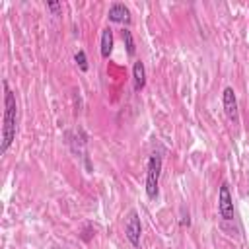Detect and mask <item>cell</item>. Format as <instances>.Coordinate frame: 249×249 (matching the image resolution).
Returning a JSON list of instances; mask_svg holds the SVG:
<instances>
[{"label":"cell","mask_w":249,"mask_h":249,"mask_svg":"<svg viewBox=\"0 0 249 249\" xmlns=\"http://www.w3.org/2000/svg\"><path fill=\"white\" fill-rule=\"evenodd\" d=\"M123 41H124V47H126V53L132 56L134 54V39H132L130 29H123Z\"/></svg>","instance_id":"9"},{"label":"cell","mask_w":249,"mask_h":249,"mask_svg":"<svg viewBox=\"0 0 249 249\" xmlns=\"http://www.w3.org/2000/svg\"><path fill=\"white\" fill-rule=\"evenodd\" d=\"M140 233H142V224H140L138 212L136 210H130L128 212V218H126V224H124V235H126V239L130 241L132 247H138L140 245Z\"/></svg>","instance_id":"3"},{"label":"cell","mask_w":249,"mask_h":249,"mask_svg":"<svg viewBox=\"0 0 249 249\" xmlns=\"http://www.w3.org/2000/svg\"><path fill=\"white\" fill-rule=\"evenodd\" d=\"M74 60H76V64L80 66V70H82V72H86V70H88V58H86V53H84V51H78V53H76V56H74Z\"/></svg>","instance_id":"10"},{"label":"cell","mask_w":249,"mask_h":249,"mask_svg":"<svg viewBox=\"0 0 249 249\" xmlns=\"http://www.w3.org/2000/svg\"><path fill=\"white\" fill-rule=\"evenodd\" d=\"M4 126H2V148L0 152L6 154V150L12 146L16 138V123H18V105H16V95L8 89V84L4 82Z\"/></svg>","instance_id":"1"},{"label":"cell","mask_w":249,"mask_h":249,"mask_svg":"<svg viewBox=\"0 0 249 249\" xmlns=\"http://www.w3.org/2000/svg\"><path fill=\"white\" fill-rule=\"evenodd\" d=\"M218 212L224 220H233V200L230 195V185L222 183L218 193Z\"/></svg>","instance_id":"4"},{"label":"cell","mask_w":249,"mask_h":249,"mask_svg":"<svg viewBox=\"0 0 249 249\" xmlns=\"http://www.w3.org/2000/svg\"><path fill=\"white\" fill-rule=\"evenodd\" d=\"M109 19L115 21V23H128L130 21V10L121 4V2H115L111 8H109Z\"/></svg>","instance_id":"6"},{"label":"cell","mask_w":249,"mask_h":249,"mask_svg":"<svg viewBox=\"0 0 249 249\" xmlns=\"http://www.w3.org/2000/svg\"><path fill=\"white\" fill-rule=\"evenodd\" d=\"M222 105H224L226 115H228L231 121H237V99H235V91H233V88H224V93H222Z\"/></svg>","instance_id":"5"},{"label":"cell","mask_w":249,"mask_h":249,"mask_svg":"<svg viewBox=\"0 0 249 249\" xmlns=\"http://www.w3.org/2000/svg\"><path fill=\"white\" fill-rule=\"evenodd\" d=\"M132 78H134V89L140 91L144 89L146 86V68H144V62L142 60H136L134 66H132Z\"/></svg>","instance_id":"7"},{"label":"cell","mask_w":249,"mask_h":249,"mask_svg":"<svg viewBox=\"0 0 249 249\" xmlns=\"http://www.w3.org/2000/svg\"><path fill=\"white\" fill-rule=\"evenodd\" d=\"M113 51V29L111 27H105L101 31V47H99V53L103 58H107Z\"/></svg>","instance_id":"8"},{"label":"cell","mask_w":249,"mask_h":249,"mask_svg":"<svg viewBox=\"0 0 249 249\" xmlns=\"http://www.w3.org/2000/svg\"><path fill=\"white\" fill-rule=\"evenodd\" d=\"M160 175H161V154L152 152L150 160H148V171H146V195H148V198L158 196Z\"/></svg>","instance_id":"2"},{"label":"cell","mask_w":249,"mask_h":249,"mask_svg":"<svg viewBox=\"0 0 249 249\" xmlns=\"http://www.w3.org/2000/svg\"><path fill=\"white\" fill-rule=\"evenodd\" d=\"M47 8H49L51 12H58V10H60V4H58V2H49Z\"/></svg>","instance_id":"11"}]
</instances>
